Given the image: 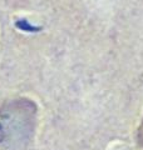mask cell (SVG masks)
<instances>
[{"label": "cell", "mask_w": 143, "mask_h": 150, "mask_svg": "<svg viewBox=\"0 0 143 150\" xmlns=\"http://www.w3.org/2000/svg\"><path fill=\"white\" fill-rule=\"evenodd\" d=\"M36 106L28 99L0 105V144L21 146L28 143L35 126Z\"/></svg>", "instance_id": "6da1fadb"}]
</instances>
